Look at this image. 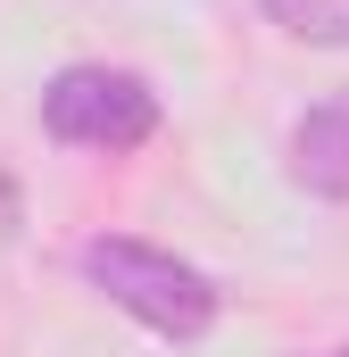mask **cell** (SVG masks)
I'll return each mask as SVG.
<instances>
[{
	"label": "cell",
	"instance_id": "cell-1",
	"mask_svg": "<svg viewBox=\"0 0 349 357\" xmlns=\"http://www.w3.org/2000/svg\"><path fill=\"white\" fill-rule=\"evenodd\" d=\"M75 274H84L108 307H125L142 333H158L174 349L208 341L216 316H225V291L191 266V258H174L158 241H133V233H91L84 250H75Z\"/></svg>",
	"mask_w": 349,
	"mask_h": 357
},
{
	"label": "cell",
	"instance_id": "cell-3",
	"mask_svg": "<svg viewBox=\"0 0 349 357\" xmlns=\"http://www.w3.org/2000/svg\"><path fill=\"white\" fill-rule=\"evenodd\" d=\"M283 175L299 183L308 199H349V84L325 91L316 108H299L291 142H283Z\"/></svg>",
	"mask_w": 349,
	"mask_h": 357
},
{
	"label": "cell",
	"instance_id": "cell-5",
	"mask_svg": "<svg viewBox=\"0 0 349 357\" xmlns=\"http://www.w3.org/2000/svg\"><path fill=\"white\" fill-rule=\"evenodd\" d=\"M325 357H349V341H341V349H325Z\"/></svg>",
	"mask_w": 349,
	"mask_h": 357
},
{
	"label": "cell",
	"instance_id": "cell-2",
	"mask_svg": "<svg viewBox=\"0 0 349 357\" xmlns=\"http://www.w3.org/2000/svg\"><path fill=\"white\" fill-rule=\"evenodd\" d=\"M158 125H167V108H158L150 75H133V67L75 59V67H59V75L42 84V133H50V142H67V150L125 158V150L158 142Z\"/></svg>",
	"mask_w": 349,
	"mask_h": 357
},
{
	"label": "cell",
	"instance_id": "cell-4",
	"mask_svg": "<svg viewBox=\"0 0 349 357\" xmlns=\"http://www.w3.org/2000/svg\"><path fill=\"white\" fill-rule=\"evenodd\" d=\"M266 25L308 42V50H349V0H258Z\"/></svg>",
	"mask_w": 349,
	"mask_h": 357
}]
</instances>
